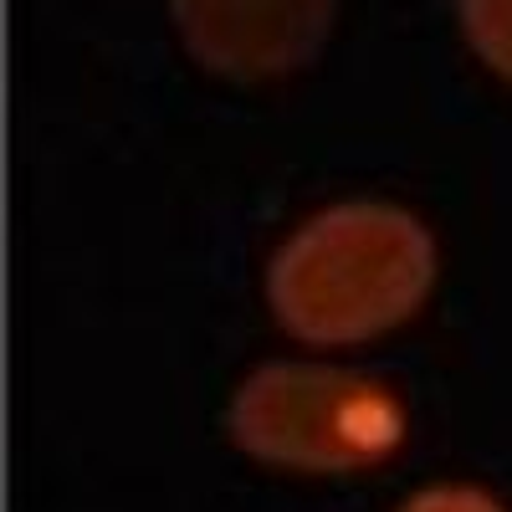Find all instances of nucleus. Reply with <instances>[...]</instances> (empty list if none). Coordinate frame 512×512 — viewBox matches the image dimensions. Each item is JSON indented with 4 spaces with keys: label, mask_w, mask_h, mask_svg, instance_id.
Listing matches in <instances>:
<instances>
[{
    "label": "nucleus",
    "mask_w": 512,
    "mask_h": 512,
    "mask_svg": "<svg viewBox=\"0 0 512 512\" xmlns=\"http://www.w3.org/2000/svg\"><path fill=\"white\" fill-rule=\"evenodd\" d=\"M436 282V241L410 210L354 200L297 226L272 256L267 297L303 344H359L405 323Z\"/></svg>",
    "instance_id": "1"
},
{
    "label": "nucleus",
    "mask_w": 512,
    "mask_h": 512,
    "mask_svg": "<svg viewBox=\"0 0 512 512\" xmlns=\"http://www.w3.org/2000/svg\"><path fill=\"white\" fill-rule=\"evenodd\" d=\"M231 441L272 466L359 472L405 436V410L384 384L328 364H267L231 400Z\"/></svg>",
    "instance_id": "2"
},
{
    "label": "nucleus",
    "mask_w": 512,
    "mask_h": 512,
    "mask_svg": "<svg viewBox=\"0 0 512 512\" xmlns=\"http://www.w3.org/2000/svg\"><path fill=\"white\" fill-rule=\"evenodd\" d=\"M333 0H175V26L200 67L262 82L297 72L328 36Z\"/></svg>",
    "instance_id": "3"
},
{
    "label": "nucleus",
    "mask_w": 512,
    "mask_h": 512,
    "mask_svg": "<svg viewBox=\"0 0 512 512\" xmlns=\"http://www.w3.org/2000/svg\"><path fill=\"white\" fill-rule=\"evenodd\" d=\"M461 31L477 57L512 82V0H461Z\"/></svg>",
    "instance_id": "4"
},
{
    "label": "nucleus",
    "mask_w": 512,
    "mask_h": 512,
    "mask_svg": "<svg viewBox=\"0 0 512 512\" xmlns=\"http://www.w3.org/2000/svg\"><path fill=\"white\" fill-rule=\"evenodd\" d=\"M400 512H502V502L477 487H425Z\"/></svg>",
    "instance_id": "5"
}]
</instances>
